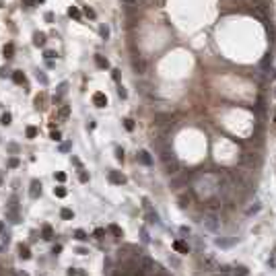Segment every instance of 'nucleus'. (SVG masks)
Masks as SVG:
<instances>
[{
  "label": "nucleus",
  "mask_w": 276,
  "mask_h": 276,
  "mask_svg": "<svg viewBox=\"0 0 276 276\" xmlns=\"http://www.w3.org/2000/svg\"><path fill=\"white\" fill-rule=\"evenodd\" d=\"M219 188H220V173H200L192 181V192L200 200H210V198L219 196Z\"/></svg>",
  "instance_id": "f257e3e1"
},
{
  "label": "nucleus",
  "mask_w": 276,
  "mask_h": 276,
  "mask_svg": "<svg viewBox=\"0 0 276 276\" xmlns=\"http://www.w3.org/2000/svg\"><path fill=\"white\" fill-rule=\"evenodd\" d=\"M140 270L144 272V276H161V268L150 260L149 255L140 258Z\"/></svg>",
  "instance_id": "f03ea898"
},
{
  "label": "nucleus",
  "mask_w": 276,
  "mask_h": 276,
  "mask_svg": "<svg viewBox=\"0 0 276 276\" xmlns=\"http://www.w3.org/2000/svg\"><path fill=\"white\" fill-rule=\"evenodd\" d=\"M202 225H204L208 231H212V233H219L220 227H223V223H220V219H219L217 212H208L206 217L202 219Z\"/></svg>",
  "instance_id": "7ed1b4c3"
},
{
  "label": "nucleus",
  "mask_w": 276,
  "mask_h": 276,
  "mask_svg": "<svg viewBox=\"0 0 276 276\" xmlns=\"http://www.w3.org/2000/svg\"><path fill=\"white\" fill-rule=\"evenodd\" d=\"M93 103L97 105V107H105V105H107V97H105V93L97 91L95 95H93Z\"/></svg>",
  "instance_id": "20e7f679"
},
{
  "label": "nucleus",
  "mask_w": 276,
  "mask_h": 276,
  "mask_svg": "<svg viewBox=\"0 0 276 276\" xmlns=\"http://www.w3.org/2000/svg\"><path fill=\"white\" fill-rule=\"evenodd\" d=\"M109 181L122 185V184H126V177H124L122 173H117V171H109Z\"/></svg>",
  "instance_id": "39448f33"
},
{
  "label": "nucleus",
  "mask_w": 276,
  "mask_h": 276,
  "mask_svg": "<svg viewBox=\"0 0 276 276\" xmlns=\"http://www.w3.org/2000/svg\"><path fill=\"white\" fill-rule=\"evenodd\" d=\"M202 264L206 266V268H210V270H219V262H217V260H214V258H210V255H204V258H202Z\"/></svg>",
  "instance_id": "423d86ee"
},
{
  "label": "nucleus",
  "mask_w": 276,
  "mask_h": 276,
  "mask_svg": "<svg viewBox=\"0 0 276 276\" xmlns=\"http://www.w3.org/2000/svg\"><path fill=\"white\" fill-rule=\"evenodd\" d=\"M138 161L142 163V165H150V163H152V159H150L149 150H140V152H138Z\"/></svg>",
  "instance_id": "0eeeda50"
},
{
  "label": "nucleus",
  "mask_w": 276,
  "mask_h": 276,
  "mask_svg": "<svg viewBox=\"0 0 276 276\" xmlns=\"http://www.w3.org/2000/svg\"><path fill=\"white\" fill-rule=\"evenodd\" d=\"M231 274L233 276H247V268L245 266H231Z\"/></svg>",
  "instance_id": "6e6552de"
},
{
  "label": "nucleus",
  "mask_w": 276,
  "mask_h": 276,
  "mask_svg": "<svg viewBox=\"0 0 276 276\" xmlns=\"http://www.w3.org/2000/svg\"><path fill=\"white\" fill-rule=\"evenodd\" d=\"M29 194H31V198H37V196L41 194V184H39V181H33V184H31V192H29Z\"/></svg>",
  "instance_id": "1a4fd4ad"
},
{
  "label": "nucleus",
  "mask_w": 276,
  "mask_h": 276,
  "mask_svg": "<svg viewBox=\"0 0 276 276\" xmlns=\"http://www.w3.org/2000/svg\"><path fill=\"white\" fill-rule=\"evenodd\" d=\"M19 255H21L23 260H29V258H31V252H29V247L21 243V245H19Z\"/></svg>",
  "instance_id": "9d476101"
},
{
  "label": "nucleus",
  "mask_w": 276,
  "mask_h": 276,
  "mask_svg": "<svg viewBox=\"0 0 276 276\" xmlns=\"http://www.w3.org/2000/svg\"><path fill=\"white\" fill-rule=\"evenodd\" d=\"M173 249L179 253H188V245H185L184 241H173Z\"/></svg>",
  "instance_id": "9b49d317"
},
{
  "label": "nucleus",
  "mask_w": 276,
  "mask_h": 276,
  "mask_svg": "<svg viewBox=\"0 0 276 276\" xmlns=\"http://www.w3.org/2000/svg\"><path fill=\"white\" fill-rule=\"evenodd\" d=\"M41 235H43V239H47V241H50V239L54 237V231H52V227H50V225H43V229H41Z\"/></svg>",
  "instance_id": "f8f14e48"
},
{
  "label": "nucleus",
  "mask_w": 276,
  "mask_h": 276,
  "mask_svg": "<svg viewBox=\"0 0 276 276\" xmlns=\"http://www.w3.org/2000/svg\"><path fill=\"white\" fill-rule=\"evenodd\" d=\"M60 217L66 219V220H70V219H74V212H72L70 208H62V210H60Z\"/></svg>",
  "instance_id": "ddd939ff"
},
{
  "label": "nucleus",
  "mask_w": 276,
  "mask_h": 276,
  "mask_svg": "<svg viewBox=\"0 0 276 276\" xmlns=\"http://www.w3.org/2000/svg\"><path fill=\"white\" fill-rule=\"evenodd\" d=\"M260 202H253V206H249L247 208V210H245V214H247V217H252V214H255V212H260Z\"/></svg>",
  "instance_id": "4468645a"
},
{
  "label": "nucleus",
  "mask_w": 276,
  "mask_h": 276,
  "mask_svg": "<svg viewBox=\"0 0 276 276\" xmlns=\"http://www.w3.org/2000/svg\"><path fill=\"white\" fill-rule=\"evenodd\" d=\"M95 64L99 66V68H107L109 64H107V60H105L103 56H95Z\"/></svg>",
  "instance_id": "2eb2a0df"
},
{
  "label": "nucleus",
  "mask_w": 276,
  "mask_h": 276,
  "mask_svg": "<svg viewBox=\"0 0 276 276\" xmlns=\"http://www.w3.org/2000/svg\"><path fill=\"white\" fill-rule=\"evenodd\" d=\"M33 43H35V46H43V43H46V35H43V33H35Z\"/></svg>",
  "instance_id": "dca6fc26"
},
{
  "label": "nucleus",
  "mask_w": 276,
  "mask_h": 276,
  "mask_svg": "<svg viewBox=\"0 0 276 276\" xmlns=\"http://www.w3.org/2000/svg\"><path fill=\"white\" fill-rule=\"evenodd\" d=\"M12 81L17 82V85H21V82H25V74H23V72H19V70H17V72L12 74Z\"/></svg>",
  "instance_id": "f3484780"
},
{
  "label": "nucleus",
  "mask_w": 276,
  "mask_h": 276,
  "mask_svg": "<svg viewBox=\"0 0 276 276\" xmlns=\"http://www.w3.org/2000/svg\"><path fill=\"white\" fill-rule=\"evenodd\" d=\"M74 237H76L79 241H87V233H85V231H81V229L74 231Z\"/></svg>",
  "instance_id": "a211bd4d"
},
{
  "label": "nucleus",
  "mask_w": 276,
  "mask_h": 276,
  "mask_svg": "<svg viewBox=\"0 0 276 276\" xmlns=\"http://www.w3.org/2000/svg\"><path fill=\"white\" fill-rule=\"evenodd\" d=\"M66 194H68L66 188H54V196H58V198H64Z\"/></svg>",
  "instance_id": "6ab92c4d"
},
{
  "label": "nucleus",
  "mask_w": 276,
  "mask_h": 276,
  "mask_svg": "<svg viewBox=\"0 0 276 276\" xmlns=\"http://www.w3.org/2000/svg\"><path fill=\"white\" fill-rule=\"evenodd\" d=\"M11 120H12V115H11V114H2V117H0V124L8 126V124H11Z\"/></svg>",
  "instance_id": "aec40b11"
},
{
  "label": "nucleus",
  "mask_w": 276,
  "mask_h": 276,
  "mask_svg": "<svg viewBox=\"0 0 276 276\" xmlns=\"http://www.w3.org/2000/svg\"><path fill=\"white\" fill-rule=\"evenodd\" d=\"M35 136H37V128L29 126V128H27V138H35Z\"/></svg>",
  "instance_id": "412c9836"
},
{
  "label": "nucleus",
  "mask_w": 276,
  "mask_h": 276,
  "mask_svg": "<svg viewBox=\"0 0 276 276\" xmlns=\"http://www.w3.org/2000/svg\"><path fill=\"white\" fill-rule=\"evenodd\" d=\"M124 126H126V130H134V120H124Z\"/></svg>",
  "instance_id": "4be33fe9"
},
{
  "label": "nucleus",
  "mask_w": 276,
  "mask_h": 276,
  "mask_svg": "<svg viewBox=\"0 0 276 276\" xmlns=\"http://www.w3.org/2000/svg\"><path fill=\"white\" fill-rule=\"evenodd\" d=\"M115 159H117V161H124V150L122 149H115Z\"/></svg>",
  "instance_id": "5701e85b"
},
{
  "label": "nucleus",
  "mask_w": 276,
  "mask_h": 276,
  "mask_svg": "<svg viewBox=\"0 0 276 276\" xmlns=\"http://www.w3.org/2000/svg\"><path fill=\"white\" fill-rule=\"evenodd\" d=\"M109 231H111V233H114V235H117V237H122V231L117 229V227H115V225H111V227H109Z\"/></svg>",
  "instance_id": "b1692460"
},
{
  "label": "nucleus",
  "mask_w": 276,
  "mask_h": 276,
  "mask_svg": "<svg viewBox=\"0 0 276 276\" xmlns=\"http://www.w3.org/2000/svg\"><path fill=\"white\" fill-rule=\"evenodd\" d=\"M68 14H70V17H74V19H79V8H74V6H72V8L68 11Z\"/></svg>",
  "instance_id": "393cba45"
},
{
  "label": "nucleus",
  "mask_w": 276,
  "mask_h": 276,
  "mask_svg": "<svg viewBox=\"0 0 276 276\" xmlns=\"http://www.w3.org/2000/svg\"><path fill=\"white\" fill-rule=\"evenodd\" d=\"M79 179H81L82 184H87V181H89V175H87L85 171H81V175H79Z\"/></svg>",
  "instance_id": "a878e982"
},
{
  "label": "nucleus",
  "mask_w": 276,
  "mask_h": 276,
  "mask_svg": "<svg viewBox=\"0 0 276 276\" xmlns=\"http://www.w3.org/2000/svg\"><path fill=\"white\" fill-rule=\"evenodd\" d=\"M85 14H87V17H89V19H95V12H93L91 8H89V6H87V8H85Z\"/></svg>",
  "instance_id": "bb28decb"
},
{
  "label": "nucleus",
  "mask_w": 276,
  "mask_h": 276,
  "mask_svg": "<svg viewBox=\"0 0 276 276\" xmlns=\"http://www.w3.org/2000/svg\"><path fill=\"white\" fill-rule=\"evenodd\" d=\"M117 95H120L122 99H126V91H124V87H117Z\"/></svg>",
  "instance_id": "cd10ccee"
},
{
  "label": "nucleus",
  "mask_w": 276,
  "mask_h": 276,
  "mask_svg": "<svg viewBox=\"0 0 276 276\" xmlns=\"http://www.w3.org/2000/svg\"><path fill=\"white\" fill-rule=\"evenodd\" d=\"M56 179H58V181H64V179H66V173H62V171L56 173Z\"/></svg>",
  "instance_id": "c85d7f7f"
},
{
  "label": "nucleus",
  "mask_w": 276,
  "mask_h": 276,
  "mask_svg": "<svg viewBox=\"0 0 276 276\" xmlns=\"http://www.w3.org/2000/svg\"><path fill=\"white\" fill-rule=\"evenodd\" d=\"M103 235H105V231H103V229H97V231H95V237H99V239H101Z\"/></svg>",
  "instance_id": "c756f323"
},
{
  "label": "nucleus",
  "mask_w": 276,
  "mask_h": 276,
  "mask_svg": "<svg viewBox=\"0 0 276 276\" xmlns=\"http://www.w3.org/2000/svg\"><path fill=\"white\" fill-rule=\"evenodd\" d=\"M4 54H6V56H11V54H12V46H6V47H4Z\"/></svg>",
  "instance_id": "7c9ffc66"
},
{
  "label": "nucleus",
  "mask_w": 276,
  "mask_h": 276,
  "mask_svg": "<svg viewBox=\"0 0 276 276\" xmlns=\"http://www.w3.org/2000/svg\"><path fill=\"white\" fill-rule=\"evenodd\" d=\"M101 35L107 37V35H109V29H107V27H101Z\"/></svg>",
  "instance_id": "2f4dec72"
},
{
  "label": "nucleus",
  "mask_w": 276,
  "mask_h": 276,
  "mask_svg": "<svg viewBox=\"0 0 276 276\" xmlns=\"http://www.w3.org/2000/svg\"><path fill=\"white\" fill-rule=\"evenodd\" d=\"M8 165H11V167H17V165H19V159H11Z\"/></svg>",
  "instance_id": "473e14b6"
},
{
  "label": "nucleus",
  "mask_w": 276,
  "mask_h": 276,
  "mask_svg": "<svg viewBox=\"0 0 276 276\" xmlns=\"http://www.w3.org/2000/svg\"><path fill=\"white\" fill-rule=\"evenodd\" d=\"M66 115H68V107H64V109L60 111V117H66Z\"/></svg>",
  "instance_id": "72a5a7b5"
},
{
  "label": "nucleus",
  "mask_w": 276,
  "mask_h": 276,
  "mask_svg": "<svg viewBox=\"0 0 276 276\" xmlns=\"http://www.w3.org/2000/svg\"><path fill=\"white\" fill-rule=\"evenodd\" d=\"M37 79H39V81L43 82V85H46V82H47V79H46V76H43V74H39V72H37Z\"/></svg>",
  "instance_id": "f704fd0d"
},
{
  "label": "nucleus",
  "mask_w": 276,
  "mask_h": 276,
  "mask_svg": "<svg viewBox=\"0 0 276 276\" xmlns=\"http://www.w3.org/2000/svg\"><path fill=\"white\" fill-rule=\"evenodd\" d=\"M52 252H54V253H56V255H58V253L62 252V245H56V247H54V249H52Z\"/></svg>",
  "instance_id": "c9c22d12"
},
{
  "label": "nucleus",
  "mask_w": 276,
  "mask_h": 276,
  "mask_svg": "<svg viewBox=\"0 0 276 276\" xmlns=\"http://www.w3.org/2000/svg\"><path fill=\"white\" fill-rule=\"evenodd\" d=\"M54 56H56V54H54V52H46V58H47V60H52V58H54Z\"/></svg>",
  "instance_id": "e433bc0d"
},
{
  "label": "nucleus",
  "mask_w": 276,
  "mask_h": 276,
  "mask_svg": "<svg viewBox=\"0 0 276 276\" xmlns=\"http://www.w3.org/2000/svg\"><path fill=\"white\" fill-rule=\"evenodd\" d=\"M52 138H54V140H60V132H52Z\"/></svg>",
  "instance_id": "4c0bfd02"
},
{
  "label": "nucleus",
  "mask_w": 276,
  "mask_h": 276,
  "mask_svg": "<svg viewBox=\"0 0 276 276\" xmlns=\"http://www.w3.org/2000/svg\"><path fill=\"white\" fill-rule=\"evenodd\" d=\"M76 274H79V272H76V270H72V268H70V270H68V276H76Z\"/></svg>",
  "instance_id": "58836bf2"
},
{
  "label": "nucleus",
  "mask_w": 276,
  "mask_h": 276,
  "mask_svg": "<svg viewBox=\"0 0 276 276\" xmlns=\"http://www.w3.org/2000/svg\"><path fill=\"white\" fill-rule=\"evenodd\" d=\"M0 231H4V223L2 220H0Z\"/></svg>",
  "instance_id": "ea45409f"
},
{
  "label": "nucleus",
  "mask_w": 276,
  "mask_h": 276,
  "mask_svg": "<svg viewBox=\"0 0 276 276\" xmlns=\"http://www.w3.org/2000/svg\"><path fill=\"white\" fill-rule=\"evenodd\" d=\"M0 181H2V175H0Z\"/></svg>",
  "instance_id": "a19ab883"
}]
</instances>
